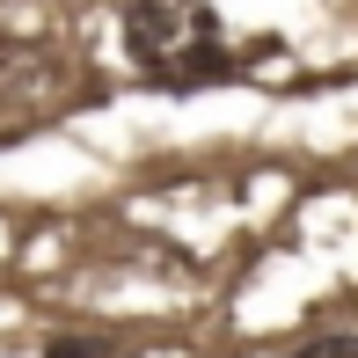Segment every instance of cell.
Segmentation results:
<instances>
[{"label": "cell", "instance_id": "1", "mask_svg": "<svg viewBox=\"0 0 358 358\" xmlns=\"http://www.w3.org/2000/svg\"><path fill=\"white\" fill-rule=\"evenodd\" d=\"M124 52L154 88H205V80L234 73L213 0H132L124 8Z\"/></svg>", "mask_w": 358, "mask_h": 358}, {"label": "cell", "instance_id": "3", "mask_svg": "<svg viewBox=\"0 0 358 358\" xmlns=\"http://www.w3.org/2000/svg\"><path fill=\"white\" fill-rule=\"evenodd\" d=\"M292 358H358V329H329V336H307Z\"/></svg>", "mask_w": 358, "mask_h": 358}, {"label": "cell", "instance_id": "2", "mask_svg": "<svg viewBox=\"0 0 358 358\" xmlns=\"http://www.w3.org/2000/svg\"><path fill=\"white\" fill-rule=\"evenodd\" d=\"M44 358H117V351H110V336H73V329H59V336H44Z\"/></svg>", "mask_w": 358, "mask_h": 358}]
</instances>
